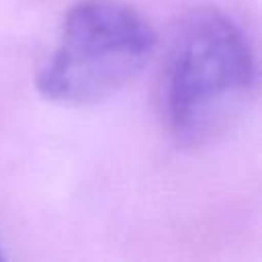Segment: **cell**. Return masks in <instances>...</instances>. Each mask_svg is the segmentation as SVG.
Returning <instances> with one entry per match:
<instances>
[{"instance_id": "1", "label": "cell", "mask_w": 262, "mask_h": 262, "mask_svg": "<svg viewBox=\"0 0 262 262\" xmlns=\"http://www.w3.org/2000/svg\"><path fill=\"white\" fill-rule=\"evenodd\" d=\"M256 90V57L244 29L217 8L194 10L174 33L162 78L160 113L182 147L223 139Z\"/></svg>"}, {"instance_id": "2", "label": "cell", "mask_w": 262, "mask_h": 262, "mask_svg": "<svg viewBox=\"0 0 262 262\" xmlns=\"http://www.w3.org/2000/svg\"><path fill=\"white\" fill-rule=\"evenodd\" d=\"M156 43L154 27L133 6L80 0L63 16L53 53L37 74V90L63 106L104 102L143 72Z\"/></svg>"}, {"instance_id": "3", "label": "cell", "mask_w": 262, "mask_h": 262, "mask_svg": "<svg viewBox=\"0 0 262 262\" xmlns=\"http://www.w3.org/2000/svg\"><path fill=\"white\" fill-rule=\"evenodd\" d=\"M2 258H4V256H2V252H0V260H2Z\"/></svg>"}]
</instances>
